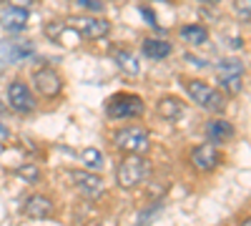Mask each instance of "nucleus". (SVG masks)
Listing matches in <instances>:
<instances>
[{
    "mask_svg": "<svg viewBox=\"0 0 251 226\" xmlns=\"http://www.w3.org/2000/svg\"><path fill=\"white\" fill-rule=\"evenodd\" d=\"M186 93L203 111H211V113L226 111V96L219 88H214L211 83H206V80H186Z\"/></svg>",
    "mask_w": 251,
    "mask_h": 226,
    "instance_id": "obj_1",
    "label": "nucleus"
},
{
    "mask_svg": "<svg viewBox=\"0 0 251 226\" xmlns=\"http://www.w3.org/2000/svg\"><path fill=\"white\" fill-rule=\"evenodd\" d=\"M113 143L123 153H146L151 149V136L141 126H126V128L116 131Z\"/></svg>",
    "mask_w": 251,
    "mask_h": 226,
    "instance_id": "obj_2",
    "label": "nucleus"
},
{
    "mask_svg": "<svg viewBox=\"0 0 251 226\" xmlns=\"http://www.w3.org/2000/svg\"><path fill=\"white\" fill-rule=\"evenodd\" d=\"M143 176H146V161L141 158V153H126V158L116 169L118 186L121 189H133L143 181Z\"/></svg>",
    "mask_w": 251,
    "mask_h": 226,
    "instance_id": "obj_3",
    "label": "nucleus"
},
{
    "mask_svg": "<svg viewBox=\"0 0 251 226\" xmlns=\"http://www.w3.org/2000/svg\"><path fill=\"white\" fill-rule=\"evenodd\" d=\"M146 111L143 100L133 93H116L113 98H108L106 113L111 118H138Z\"/></svg>",
    "mask_w": 251,
    "mask_h": 226,
    "instance_id": "obj_4",
    "label": "nucleus"
},
{
    "mask_svg": "<svg viewBox=\"0 0 251 226\" xmlns=\"http://www.w3.org/2000/svg\"><path fill=\"white\" fill-rule=\"evenodd\" d=\"M71 25L83 35V38H91V40H98V38H106L111 33V23L106 18H93V15H78V18H71Z\"/></svg>",
    "mask_w": 251,
    "mask_h": 226,
    "instance_id": "obj_5",
    "label": "nucleus"
},
{
    "mask_svg": "<svg viewBox=\"0 0 251 226\" xmlns=\"http://www.w3.org/2000/svg\"><path fill=\"white\" fill-rule=\"evenodd\" d=\"M8 103L18 113H30L35 108V98L30 96V88L23 83V80H13V83L8 86Z\"/></svg>",
    "mask_w": 251,
    "mask_h": 226,
    "instance_id": "obj_6",
    "label": "nucleus"
},
{
    "mask_svg": "<svg viewBox=\"0 0 251 226\" xmlns=\"http://www.w3.org/2000/svg\"><path fill=\"white\" fill-rule=\"evenodd\" d=\"M191 163H194V169H199V171H214L221 163V153L216 149V143L208 141V143L196 146L194 153H191Z\"/></svg>",
    "mask_w": 251,
    "mask_h": 226,
    "instance_id": "obj_7",
    "label": "nucleus"
},
{
    "mask_svg": "<svg viewBox=\"0 0 251 226\" xmlns=\"http://www.w3.org/2000/svg\"><path fill=\"white\" fill-rule=\"evenodd\" d=\"M71 178L75 183V189L86 199H91V201L103 194V178L98 174H91V171H71Z\"/></svg>",
    "mask_w": 251,
    "mask_h": 226,
    "instance_id": "obj_8",
    "label": "nucleus"
},
{
    "mask_svg": "<svg viewBox=\"0 0 251 226\" xmlns=\"http://www.w3.org/2000/svg\"><path fill=\"white\" fill-rule=\"evenodd\" d=\"M33 83H35V88L43 93L46 98H55V96L60 93V88H63V80H60V75H58L53 68H40V71H35V73H33Z\"/></svg>",
    "mask_w": 251,
    "mask_h": 226,
    "instance_id": "obj_9",
    "label": "nucleus"
},
{
    "mask_svg": "<svg viewBox=\"0 0 251 226\" xmlns=\"http://www.w3.org/2000/svg\"><path fill=\"white\" fill-rule=\"evenodd\" d=\"M28 25V10L25 8H15V5H5L0 10V28L8 33H20Z\"/></svg>",
    "mask_w": 251,
    "mask_h": 226,
    "instance_id": "obj_10",
    "label": "nucleus"
},
{
    "mask_svg": "<svg viewBox=\"0 0 251 226\" xmlns=\"http://www.w3.org/2000/svg\"><path fill=\"white\" fill-rule=\"evenodd\" d=\"M33 53V46L28 40H0V60L3 63H18L20 58Z\"/></svg>",
    "mask_w": 251,
    "mask_h": 226,
    "instance_id": "obj_11",
    "label": "nucleus"
},
{
    "mask_svg": "<svg viewBox=\"0 0 251 226\" xmlns=\"http://www.w3.org/2000/svg\"><path fill=\"white\" fill-rule=\"evenodd\" d=\"M23 214H25L28 219H48V216L53 214V201H50L48 196L35 194V196H30V199L25 201Z\"/></svg>",
    "mask_w": 251,
    "mask_h": 226,
    "instance_id": "obj_12",
    "label": "nucleus"
},
{
    "mask_svg": "<svg viewBox=\"0 0 251 226\" xmlns=\"http://www.w3.org/2000/svg\"><path fill=\"white\" fill-rule=\"evenodd\" d=\"M206 136H208V141L211 143H226V141H231L234 138V126L228 121H208L206 123Z\"/></svg>",
    "mask_w": 251,
    "mask_h": 226,
    "instance_id": "obj_13",
    "label": "nucleus"
},
{
    "mask_svg": "<svg viewBox=\"0 0 251 226\" xmlns=\"http://www.w3.org/2000/svg\"><path fill=\"white\" fill-rule=\"evenodd\" d=\"M156 111H158V116L166 118V121H176V118H181V113H183V103H181L178 98H174V96H166V98H161L158 103H156Z\"/></svg>",
    "mask_w": 251,
    "mask_h": 226,
    "instance_id": "obj_14",
    "label": "nucleus"
},
{
    "mask_svg": "<svg viewBox=\"0 0 251 226\" xmlns=\"http://www.w3.org/2000/svg\"><path fill=\"white\" fill-rule=\"evenodd\" d=\"M171 43H166V40H158V38H146L143 40V53L153 58V60H161V58H169L171 55Z\"/></svg>",
    "mask_w": 251,
    "mask_h": 226,
    "instance_id": "obj_15",
    "label": "nucleus"
},
{
    "mask_svg": "<svg viewBox=\"0 0 251 226\" xmlns=\"http://www.w3.org/2000/svg\"><path fill=\"white\" fill-rule=\"evenodd\" d=\"M178 33H181V38L186 40V43H191V46H203L208 40V30L203 25H183Z\"/></svg>",
    "mask_w": 251,
    "mask_h": 226,
    "instance_id": "obj_16",
    "label": "nucleus"
},
{
    "mask_svg": "<svg viewBox=\"0 0 251 226\" xmlns=\"http://www.w3.org/2000/svg\"><path fill=\"white\" fill-rule=\"evenodd\" d=\"M234 75H244L241 60L228 58V60H221V63L216 66V78H219V80H224V78H234Z\"/></svg>",
    "mask_w": 251,
    "mask_h": 226,
    "instance_id": "obj_17",
    "label": "nucleus"
},
{
    "mask_svg": "<svg viewBox=\"0 0 251 226\" xmlns=\"http://www.w3.org/2000/svg\"><path fill=\"white\" fill-rule=\"evenodd\" d=\"M113 58H116V63H118V68H121L123 73H128V75H138L141 66H138L136 55H131L128 50H118Z\"/></svg>",
    "mask_w": 251,
    "mask_h": 226,
    "instance_id": "obj_18",
    "label": "nucleus"
},
{
    "mask_svg": "<svg viewBox=\"0 0 251 226\" xmlns=\"http://www.w3.org/2000/svg\"><path fill=\"white\" fill-rule=\"evenodd\" d=\"M80 158H83V163H86L88 171H100L103 169V153L98 149H83Z\"/></svg>",
    "mask_w": 251,
    "mask_h": 226,
    "instance_id": "obj_19",
    "label": "nucleus"
},
{
    "mask_svg": "<svg viewBox=\"0 0 251 226\" xmlns=\"http://www.w3.org/2000/svg\"><path fill=\"white\" fill-rule=\"evenodd\" d=\"M221 83V88L228 93V96H236L239 91H241V75H234V78H224V80H219Z\"/></svg>",
    "mask_w": 251,
    "mask_h": 226,
    "instance_id": "obj_20",
    "label": "nucleus"
},
{
    "mask_svg": "<svg viewBox=\"0 0 251 226\" xmlns=\"http://www.w3.org/2000/svg\"><path fill=\"white\" fill-rule=\"evenodd\" d=\"M234 13L241 20H251V0H234Z\"/></svg>",
    "mask_w": 251,
    "mask_h": 226,
    "instance_id": "obj_21",
    "label": "nucleus"
},
{
    "mask_svg": "<svg viewBox=\"0 0 251 226\" xmlns=\"http://www.w3.org/2000/svg\"><path fill=\"white\" fill-rule=\"evenodd\" d=\"M18 176H23L25 181H38V169L33 166V163H23V166H18Z\"/></svg>",
    "mask_w": 251,
    "mask_h": 226,
    "instance_id": "obj_22",
    "label": "nucleus"
},
{
    "mask_svg": "<svg viewBox=\"0 0 251 226\" xmlns=\"http://www.w3.org/2000/svg\"><path fill=\"white\" fill-rule=\"evenodd\" d=\"M8 5H15V8H25V10H30L33 8V0H5Z\"/></svg>",
    "mask_w": 251,
    "mask_h": 226,
    "instance_id": "obj_23",
    "label": "nucleus"
},
{
    "mask_svg": "<svg viewBox=\"0 0 251 226\" xmlns=\"http://www.w3.org/2000/svg\"><path fill=\"white\" fill-rule=\"evenodd\" d=\"M78 5L86 10H100V3H96V0H78Z\"/></svg>",
    "mask_w": 251,
    "mask_h": 226,
    "instance_id": "obj_24",
    "label": "nucleus"
},
{
    "mask_svg": "<svg viewBox=\"0 0 251 226\" xmlns=\"http://www.w3.org/2000/svg\"><path fill=\"white\" fill-rule=\"evenodd\" d=\"M10 138V131H8V126H3V123H0V143H5Z\"/></svg>",
    "mask_w": 251,
    "mask_h": 226,
    "instance_id": "obj_25",
    "label": "nucleus"
},
{
    "mask_svg": "<svg viewBox=\"0 0 251 226\" xmlns=\"http://www.w3.org/2000/svg\"><path fill=\"white\" fill-rule=\"evenodd\" d=\"M199 3H208V5H214V3H219V0H199Z\"/></svg>",
    "mask_w": 251,
    "mask_h": 226,
    "instance_id": "obj_26",
    "label": "nucleus"
},
{
    "mask_svg": "<svg viewBox=\"0 0 251 226\" xmlns=\"http://www.w3.org/2000/svg\"><path fill=\"white\" fill-rule=\"evenodd\" d=\"M0 153H3V143H0Z\"/></svg>",
    "mask_w": 251,
    "mask_h": 226,
    "instance_id": "obj_27",
    "label": "nucleus"
}]
</instances>
